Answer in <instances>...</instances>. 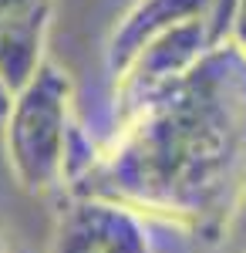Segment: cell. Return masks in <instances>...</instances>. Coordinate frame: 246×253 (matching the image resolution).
Here are the masks:
<instances>
[{
  "label": "cell",
  "mask_w": 246,
  "mask_h": 253,
  "mask_svg": "<svg viewBox=\"0 0 246 253\" xmlns=\"http://www.w3.org/2000/svg\"><path fill=\"white\" fill-rule=\"evenodd\" d=\"M112 98L108 135L75 132L71 193L219 243L246 203V58L226 41L172 81Z\"/></svg>",
  "instance_id": "obj_1"
},
{
  "label": "cell",
  "mask_w": 246,
  "mask_h": 253,
  "mask_svg": "<svg viewBox=\"0 0 246 253\" xmlns=\"http://www.w3.org/2000/svg\"><path fill=\"white\" fill-rule=\"evenodd\" d=\"M75 132V81L47 58L3 112V152L24 193L47 196L68 182Z\"/></svg>",
  "instance_id": "obj_2"
},
{
  "label": "cell",
  "mask_w": 246,
  "mask_h": 253,
  "mask_svg": "<svg viewBox=\"0 0 246 253\" xmlns=\"http://www.w3.org/2000/svg\"><path fill=\"white\" fill-rule=\"evenodd\" d=\"M51 253H152V240L138 213L95 196H71Z\"/></svg>",
  "instance_id": "obj_3"
},
{
  "label": "cell",
  "mask_w": 246,
  "mask_h": 253,
  "mask_svg": "<svg viewBox=\"0 0 246 253\" xmlns=\"http://www.w3.org/2000/svg\"><path fill=\"white\" fill-rule=\"evenodd\" d=\"M212 0H132L125 14L115 20L112 34L105 41V75L118 81L152 41L172 34L175 27H186L192 20L209 17Z\"/></svg>",
  "instance_id": "obj_4"
},
{
  "label": "cell",
  "mask_w": 246,
  "mask_h": 253,
  "mask_svg": "<svg viewBox=\"0 0 246 253\" xmlns=\"http://www.w3.org/2000/svg\"><path fill=\"white\" fill-rule=\"evenodd\" d=\"M54 3L57 0H0V27L54 17Z\"/></svg>",
  "instance_id": "obj_5"
},
{
  "label": "cell",
  "mask_w": 246,
  "mask_h": 253,
  "mask_svg": "<svg viewBox=\"0 0 246 253\" xmlns=\"http://www.w3.org/2000/svg\"><path fill=\"white\" fill-rule=\"evenodd\" d=\"M229 44L246 58V0H236V14H233V31H229Z\"/></svg>",
  "instance_id": "obj_6"
},
{
  "label": "cell",
  "mask_w": 246,
  "mask_h": 253,
  "mask_svg": "<svg viewBox=\"0 0 246 253\" xmlns=\"http://www.w3.org/2000/svg\"><path fill=\"white\" fill-rule=\"evenodd\" d=\"M7 105H10V91L3 88V81H0V115L7 112Z\"/></svg>",
  "instance_id": "obj_7"
},
{
  "label": "cell",
  "mask_w": 246,
  "mask_h": 253,
  "mask_svg": "<svg viewBox=\"0 0 246 253\" xmlns=\"http://www.w3.org/2000/svg\"><path fill=\"white\" fill-rule=\"evenodd\" d=\"M0 253H10V250H7V243H3V236H0Z\"/></svg>",
  "instance_id": "obj_8"
}]
</instances>
